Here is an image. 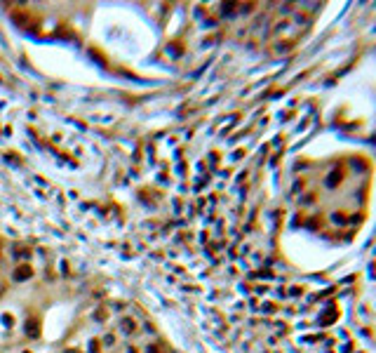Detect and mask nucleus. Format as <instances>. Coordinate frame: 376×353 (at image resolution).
Here are the masks:
<instances>
[{"mask_svg": "<svg viewBox=\"0 0 376 353\" xmlns=\"http://www.w3.org/2000/svg\"><path fill=\"white\" fill-rule=\"evenodd\" d=\"M26 334H28V337H38V334H40L38 320H28V325H26Z\"/></svg>", "mask_w": 376, "mask_h": 353, "instance_id": "obj_3", "label": "nucleus"}, {"mask_svg": "<svg viewBox=\"0 0 376 353\" xmlns=\"http://www.w3.org/2000/svg\"><path fill=\"white\" fill-rule=\"evenodd\" d=\"M31 273H33L31 266H21V268L14 271V278H17V280H24V278H31Z\"/></svg>", "mask_w": 376, "mask_h": 353, "instance_id": "obj_2", "label": "nucleus"}, {"mask_svg": "<svg viewBox=\"0 0 376 353\" xmlns=\"http://www.w3.org/2000/svg\"><path fill=\"white\" fill-rule=\"evenodd\" d=\"M104 344H106V346H113V337L108 334V337H106V339H104Z\"/></svg>", "mask_w": 376, "mask_h": 353, "instance_id": "obj_4", "label": "nucleus"}, {"mask_svg": "<svg viewBox=\"0 0 376 353\" xmlns=\"http://www.w3.org/2000/svg\"><path fill=\"white\" fill-rule=\"evenodd\" d=\"M120 330H122L125 334H132V332L136 330L134 320H132V318H122V320H120Z\"/></svg>", "mask_w": 376, "mask_h": 353, "instance_id": "obj_1", "label": "nucleus"}]
</instances>
